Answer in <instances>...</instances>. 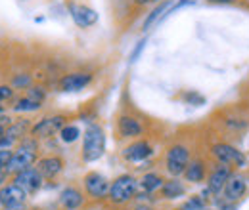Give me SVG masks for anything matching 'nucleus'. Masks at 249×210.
Returning <instances> with one entry per match:
<instances>
[{
	"mask_svg": "<svg viewBox=\"0 0 249 210\" xmlns=\"http://www.w3.org/2000/svg\"><path fill=\"white\" fill-rule=\"evenodd\" d=\"M207 157L211 162L226 164L234 170H246L249 166V157L246 151H242L234 142H228L224 138H218L209 144L207 147Z\"/></svg>",
	"mask_w": 249,
	"mask_h": 210,
	"instance_id": "obj_1",
	"label": "nucleus"
},
{
	"mask_svg": "<svg viewBox=\"0 0 249 210\" xmlns=\"http://www.w3.org/2000/svg\"><path fill=\"white\" fill-rule=\"evenodd\" d=\"M218 130H220V138H224L228 142H234V140L242 138L249 130V115L240 111V109L220 111Z\"/></svg>",
	"mask_w": 249,
	"mask_h": 210,
	"instance_id": "obj_2",
	"label": "nucleus"
},
{
	"mask_svg": "<svg viewBox=\"0 0 249 210\" xmlns=\"http://www.w3.org/2000/svg\"><path fill=\"white\" fill-rule=\"evenodd\" d=\"M106 153V132L100 124H89L83 134V161L96 162Z\"/></svg>",
	"mask_w": 249,
	"mask_h": 210,
	"instance_id": "obj_3",
	"label": "nucleus"
},
{
	"mask_svg": "<svg viewBox=\"0 0 249 210\" xmlns=\"http://www.w3.org/2000/svg\"><path fill=\"white\" fill-rule=\"evenodd\" d=\"M192 161V149L186 144L177 142L165 153V170L171 178H180Z\"/></svg>",
	"mask_w": 249,
	"mask_h": 210,
	"instance_id": "obj_4",
	"label": "nucleus"
},
{
	"mask_svg": "<svg viewBox=\"0 0 249 210\" xmlns=\"http://www.w3.org/2000/svg\"><path fill=\"white\" fill-rule=\"evenodd\" d=\"M138 187H140L138 180L132 174H121V176H117L115 180L111 181L107 199L111 203H115V205H124V203H128V201H132L136 197Z\"/></svg>",
	"mask_w": 249,
	"mask_h": 210,
	"instance_id": "obj_5",
	"label": "nucleus"
},
{
	"mask_svg": "<svg viewBox=\"0 0 249 210\" xmlns=\"http://www.w3.org/2000/svg\"><path fill=\"white\" fill-rule=\"evenodd\" d=\"M236 170L226 166V164H218V162H211V168H209V174H207V180H205V187L213 193V199L222 195L226 183L230 180V176L234 174Z\"/></svg>",
	"mask_w": 249,
	"mask_h": 210,
	"instance_id": "obj_6",
	"label": "nucleus"
},
{
	"mask_svg": "<svg viewBox=\"0 0 249 210\" xmlns=\"http://www.w3.org/2000/svg\"><path fill=\"white\" fill-rule=\"evenodd\" d=\"M248 189H249L248 174H246L244 170H236V172L230 176V180H228V183H226V187H224V191H222L220 197H224L226 201L238 205V203L248 195Z\"/></svg>",
	"mask_w": 249,
	"mask_h": 210,
	"instance_id": "obj_7",
	"label": "nucleus"
},
{
	"mask_svg": "<svg viewBox=\"0 0 249 210\" xmlns=\"http://www.w3.org/2000/svg\"><path fill=\"white\" fill-rule=\"evenodd\" d=\"M65 124H67V119L63 115L44 117V119H40L31 126V136H35L36 140H48V138L60 134V130Z\"/></svg>",
	"mask_w": 249,
	"mask_h": 210,
	"instance_id": "obj_8",
	"label": "nucleus"
},
{
	"mask_svg": "<svg viewBox=\"0 0 249 210\" xmlns=\"http://www.w3.org/2000/svg\"><path fill=\"white\" fill-rule=\"evenodd\" d=\"M83 185H85V191H87L89 197H92L96 201H102V199H106V197L109 195V185H111V181L107 180L102 172L92 170V172H87V174H85Z\"/></svg>",
	"mask_w": 249,
	"mask_h": 210,
	"instance_id": "obj_9",
	"label": "nucleus"
},
{
	"mask_svg": "<svg viewBox=\"0 0 249 210\" xmlns=\"http://www.w3.org/2000/svg\"><path fill=\"white\" fill-rule=\"evenodd\" d=\"M67 10H69V16L75 21V25L81 27V29H89V27L98 23V12L90 6H87V4L67 2Z\"/></svg>",
	"mask_w": 249,
	"mask_h": 210,
	"instance_id": "obj_10",
	"label": "nucleus"
},
{
	"mask_svg": "<svg viewBox=\"0 0 249 210\" xmlns=\"http://www.w3.org/2000/svg\"><path fill=\"white\" fill-rule=\"evenodd\" d=\"M154 155V145L148 140H132L126 147H123L121 157L126 162H146Z\"/></svg>",
	"mask_w": 249,
	"mask_h": 210,
	"instance_id": "obj_11",
	"label": "nucleus"
},
{
	"mask_svg": "<svg viewBox=\"0 0 249 210\" xmlns=\"http://www.w3.org/2000/svg\"><path fill=\"white\" fill-rule=\"evenodd\" d=\"M209 168H211L209 157L196 155V157H192V161H190V164L186 166L182 178H184V181H188V183H203V181L207 180Z\"/></svg>",
	"mask_w": 249,
	"mask_h": 210,
	"instance_id": "obj_12",
	"label": "nucleus"
},
{
	"mask_svg": "<svg viewBox=\"0 0 249 210\" xmlns=\"http://www.w3.org/2000/svg\"><path fill=\"white\" fill-rule=\"evenodd\" d=\"M117 134L121 140H138L144 134V124L140 119H136L128 113H123L117 119Z\"/></svg>",
	"mask_w": 249,
	"mask_h": 210,
	"instance_id": "obj_13",
	"label": "nucleus"
},
{
	"mask_svg": "<svg viewBox=\"0 0 249 210\" xmlns=\"http://www.w3.org/2000/svg\"><path fill=\"white\" fill-rule=\"evenodd\" d=\"M36 161H38L36 151L27 149V147H21V145H19L18 151H14L12 161H10V164L6 166V170H8L10 174H18V172H21V170H25V168H31L33 164H36Z\"/></svg>",
	"mask_w": 249,
	"mask_h": 210,
	"instance_id": "obj_14",
	"label": "nucleus"
},
{
	"mask_svg": "<svg viewBox=\"0 0 249 210\" xmlns=\"http://www.w3.org/2000/svg\"><path fill=\"white\" fill-rule=\"evenodd\" d=\"M42 174L36 170V166H31V168H25V170H21V172H18L16 174V178H14V183L16 185H19L27 195L29 193H36L40 187H42Z\"/></svg>",
	"mask_w": 249,
	"mask_h": 210,
	"instance_id": "obj_15",
	"label": "nucleus"
},
{
	"mask_svg": "<svg viewBox=\"0 0 249 210\" xmlns=\"http://www.w3.org/2000/svg\"><path fill=\"white\" fill-rule=\"evenodd\" d=\"M90 82H92V75L90 73L75 71V73L63 75L62 79H60V88L63 92H79V90H85Z\"/></svg>",
	"mask_w": 249,
	"mask_h": 210,
	"instance_id": "obj_16",
	"label": "nucleus"
},
{
	"mask_svg": "<svg viewBox=\"0 0 249 210\" xmlns=\"http://www.w3.org/2000/svg\"><path fill=\"white\" fill-rule=\"evenodd\" d=\"M27 199V193L16 185V183H10V185H4L0 189V205L6 207V209H16V207H21Z\"/></svg>",
	"mask_w": 249,
	"mask_h": 210,
	"instance_id": "obj_17",
	"label": "nucleus"
},
{
	"mask_svg": "<svg viewBox=\"0 0 249 210\" xmlns=\"http://www.w3.org/2000/svg\"><path fill=\"white\" fill-rule=\"evenodd\" d=\"M36 170L42 174V178L46 180H54L56 176H60L63 170V159L58 155H48L36 161Z\"/></svg>",
	"mask_w": 249,
	"mask_h": 210,
	"instance_id": "obj_18",
	"label": "nucleus"
},
{
	"mask_svg": "<svg viewBox=\"0 0 249 210\" xmlns=\"http://www.w3.org/2000/svg\"><path fill=\"white\" fill-rule=\"evenodd\" d=\"M60 205L65 210H79L85 205V195L79 187L75 185H67L60 193Z\"/></svg>",
	"mask_w": 249,
	"mask_h": 210,
	"instance_id": "obj_19",
	"label": "nucleus"
},
{
	"mask_svg": "<svg viewBox=\"0 0 249 210\" xmlns=\"http://www.w3.org/2000/svg\"><path fill=\"white\" fill-rule=\"evenodd\" d=\"M161 191V197L167 199V201H175L178 197H184L186 195V183L180 180V178H171V180H165L163 187L159 189Z\"/></svg>",
	"mask_w": 249,
	"mask_h": 210,
	"instance_id": "obj_20",
	"label": "nucleus"
},
{
	"mask_svg": "<svg viewBox=\"0 0 249 210\" xmlns=\"http://www.w3.org/2000/svg\"><path fill=\"white\" fill-rule=\"evenodd\" d=\"M163 183H165V180H163L157 172H146V174L138 180V185H140V189H142L144 193H156V191H159V189L163 187Z\"/></svg>",
	"mask_w": 249,
	"mask_h": 210,
	"instance_id": "obj_21",
	"label": "nucleus"
},
{
	"mask_svg": "<svg viewBox=\"0 0 249 210\" xmlns=\"http://www.w3.org/2000/svg\"><path fill=\"white\" fill-rule=\"evenodd\" d=\"M31 122L27 119H21L18 120V122H12L8 128H6V138H10V140H14V142H18L19 138H23L27 132H31Z\"/></svg>",
	"mask_w": 249,
	"mask_h": 210,
	"instance_id": "obj_22",
	"label": "nucleus"
},
{
	"mask_svg": "<svg viewBox=\"0 0 249 210\" xmlns=\"http://www.w3.org/2000/svg\"><path fill=\"white\" fill-rule=\"evenodd\" d=\"M171 4H173L171 0H165V2H161V4H157L156 8H154V10L150 12V16H148V17L144 19V25H142V29H144V31H148V29H150V27H152V25L156 23V21H157V19H159V17H161V16H165V14L169 12V8H171Z\"/></svg>",
	"mask_w": 249,
	"mask_h": 210,
	"instance_id": "obj_23",
	"label": "nucleus"
},
{
	"mask_svg": "<svg viewBox=\"0 0 249 210\" xmlns=\"http://www.w3.org/2000/svg\"><path fill=\"white\" fill-rule=\"evenodd\" d=\"M42 107V103H38V101H35L31 97H21V99H18L16 101V105H14V111L16 113H35V111H38Z\"/></svg>",
	"mask_w": 249,
	"mask_h": 210,
	"instance_id": "obj_24",
	"label": "nucleus"
},
{
	"mask_svg": "<svg viewBox=\"0 0 249 210\" xmlns=\"http://www.w3.org/2000/svg\"><path fill=\"white\" fill-rule=\"evenodd\" d=\"M207 207H209V201L203 195H194V197H188L186 201L178 207V210H203Z\"/></svg>",
	"mask_w": 249,
	"mask_h": 210,
	"instance_id": "obj_25",
	"label": "nucleus"
},
{
	"mask_svg": "<svg viewBox=\"0 0 249 210\" xmlns=\"http://www.w3.org/2000/svg\"><path fill=\"white\" fill-rule=\"evenodd\" d=\"M81 138V128L77 124H65L60 130V140L63 144H75Z\"/></svg>",
	"mask_w": 249,
	"mask_h": 210,
	"instance_id": "obj_26",
	"label": "nucleus"
},
{
	"mask_svg": "<svg viewBox=\"0 0 249 210\" xmlns=\"http://www.w3.org/2000/svg\"><path fill=\"white\" fill-rule=\"evenodd\" d=\"M180 97H182V101H186L188 105H196V107L205 105V97L201 94H197L196 90H186Z\"/></svg>",
	"mask_w": 249,
	"mask_h": 210,
	"instance_id": "obj_27",
	"label": "nucleus"
},
{
	"mask_svg": "<svg viewBox=\"0 0 249 210\" xmlns=\"http://www.w3.org/2000/svg\"><path fill=\"white\" fill-rule=\"evenodd\" d=\"M12 86H14V88H21V90L31 88V86H33L31 75H25V73L16 75V77H14V81H12Z\"/></svg>",
	"mask_w": 249,
	"mask_h": 210,
	"instance_id": "obj_28",
	"label": "nucleus"
},
{
	"mask_svg": "<svg viewBox=\"0 0 249 210\" xmlns=\"http://www.w3.org/2000/svg\"><path fill=\"white\" fill-rule=\"evenodd\" d=\"M27 97H31V99L38 101V103H44V99H46V90H44L42 86H35V84H33L31 88H27Z\"/></svg>",
	"mask_w": 249,
	"mask_h": 210,
	"instance_id": "obj_29",
	"label": "nucleus"
},
{
	"mask_svg": "<svg viewBox=\"0 0 249 210\" xmlns=\"http://www.w3.org/2000/svg\"><path fill=\"white\" fill-rule=\"evenodd\" d=\"M12 155H14V151L10 149H0V166H8L10 164V161H12Z\"/></svg>",
	"mask_w": 249,
	"mask_h": 210,
	"instance_id": "obj_30",
	"label": "nucleus"
},
{
	"mask_svg": "<svg viewBox=\"0 0 249 210\" xmlns=\"http://www.w3.org/2000/svg\"><path fill=\"white\" fill-rule=\"evenodd\" d=\"M12 96H14V90H12L10 86H0V101L12 99Z\"/></svg>",
	"mask_w": 249,
	"mask_h": 210,
	"instance_id": "obj_31",
	"label": "nucleus"
},
{
	"mask_svg": "<svg viewBox=\"0 0 249 210\" xmlns=\"http://www.w3.org/2000/svg\"><path fill=\"white\" fill-rule=\"evenodd\" d=\"M144 44H146V40H140V42H138V46H136V48H134V52L130 54V61H136V60H138L140 52L144 50Z\"/></svg>",
	"mask_w": 249,
	"mask_h": 210,
	"instance_id": "obj_32",
	"label": "nucleus"
},
{
	"mask_svg": "<svg viewBox=\"0 0 249 210\" xmlns=\"http://www.w3.org/2000/svg\"><path fill=\"white\" fill-rule=\"evenodd\" d=\"M8 174H10V172H8V170H6L4 166H0V185H2L4 181H6V178H8Z\"/></svg>",
	"mask_w": 249,
	"mask_h": 210,
	"instance_id": "obj_33",
	"label": "nucleus"
},
{
	"mask_svg": "<svg viewBox=\"0 0 249 210\" xmlns=\"http://www.w3.org/2000/svg\"><path fill=\"white\" fill-rule=\"evenodd\" d=\"M207 2H211V4H234L236 0H207Z\"/></svg>",
	"mask_w": 249,
	"mask_h": 210,
	"instance_id": "obj_34",
	"label": "nucleus"
},
{
	"mask_svg": "<svg viewBox=\"0 0 249 210\" xmlns=\"http://www.w3.org/2000/svg\"><path fill=\"white\" fill-rule=\"evenodd\" d=\"M134 210H154V209H152L150 205H144V203H140V205H136V207H134Z\"/></svg>",
	"mask_w": 249,
	"mask_h": 210,
	"instance_id": "obj_35",
	"label": "nucleus"
},
{
	"mask_svg": "<svg viewBox=\"0 0 249 210\" xmlns=\"http://www.w3.org/2000/svg\"><path fill=\"white\" fill-rule=\"evenodd\" d=\"M4 134H6V126L0 124V138H4Z\"/></svg>",
	"mask_w": 249,
	"mask_h": 210,
	"instance_id": "obj_36",
	"label": "nucleus"
},
{
	"mask_svg": "<svg viewBox=\"0 0 249 210\" xmlns=\"http://www.w3.org/2000/svg\"><path fill=\"white\" fill-rule=\"evenodd\" d=\"M138 4H148V2H152V0H136Z\"/></svg>",
	"mask_w": 249,
	"mask_h": 210,
	"instance_id": "obj_37",
	"label": "nucleus"
},
{
	"mask_svg": "<svg viewBox=\"0 0 249 210\" xmlns=\"http://www.w3.org/2000/svg\"><path fill=\"white\" fill-rule=\"evenodd\" d=\"M6 210H23V205L21 207H16V209H6Z\"/></svg>",
	"mask_w": 249,
	"mask_h": 210,
	"instance_id": "obj_38",
	"label": "nucleus"
},
{
	"mask_svg": "<svg viewBox=\"0 0 249 210\" xmlns=\"http://www.w3.org/2000/svg\"><path fill=\"white\" fill-rule=\"evenodd\" d=\"M2 113H4V105H0V115H2Z\"/></svg>",
	"mask_w": 249,
	"mask_h": 210,
	"instance_id": "obj_39",
	"label": "nucleus"
},
{
	"mask_svg": "<svg viewBox=\"0 0 249 210\" xmlns=\"http://www.w3.org/2000/svg\"><path fill=\"white\" fill-rule=\"evenodd\" d=\"M203 210H217V209H209V207H207V209H203Z\"/></svg>",
	"mask_w": 249,
	"mask_h": 210,
	"instance_id": "obj_40",
	"label": "nucleus"
},
{
	"mask_svg": "<svg viewBox=\"0 0 249 210\" xmlns=\"http://www.w3.org/2000/svg\"><path fill=\"white\" fill-rule=\"evenodd\" d=\"M248 157H249V153H248Z\"/></svg>",
	"mask_w": 249,
	"mask_h": 210,
	"instance_id": "obj_41",
	"label": "nucleus"
}]
</instances>
